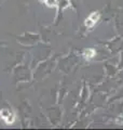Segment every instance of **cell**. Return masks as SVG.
Masks as SVG:
<instances>
[{"mask_svg":"<svg viewBox=\"0 0 123 130\" xmlns=\"http://www.w3.org/2000/svg\"><path fill=\"white\" fill-rule=\"evenodd\" d=\"M95 23H96V22L94 21L92 18H90V16H89L87 20H85V26H87L88 28H92L94 25H95Z\"/></svg>","mask_w":123,"mask_h":130,"instance_id":"1","label":"cell"},{"mask_svg":"<svg viewBox=\"0 0 123 130\" xmlns=\"http://www.w3.org/2000/svg\"><path fill=\"white\" fill-rule=\"evenodd\" d=\"M94 55H95V51H94L93 49H88V50L84 51V56L85 58L91 59V58H93Z\"/></svg>","mask_w":123,"mask_h":130,"instance_id":"2","label":"cell"},{"mask_svg":"<svg viewBox=\"0 0 123 130\" xmlns=\"http://www.w3.org/2000/svg\"><path fill=\"white\" fill-rule=\"evenodd\" d=\"M48 5L50 7H54L55 6V0H48Z\"/></svg>","mask_w":123,"mask_h":130,"instance_id":"3","label":"cell"},{"mask_svg":"<svg viewBox=\"0 0 123 130\" xmlns=\"http://www.w3.org/2000/svg\"><path fill=\"white\" fill-rule=\"evenodd\" d=\"M41 1H46V0H41Z\"/></svg>","mask_w":123,"mask_h":130,"instance_id":"4","label":"cell"}]
</instances>
